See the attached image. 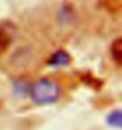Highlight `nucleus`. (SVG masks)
Segmentation results:
<instances>
[{
	"instance_id": "obj_2",
	"label": "nucleus",
	"mask_w": 122,
	"mask_h": 130,
	"mask_svg": "<svg viewBox=\"0 0 122 130\" xmlns=\"http://www.w3.org/2000/svg\"><path fill=\"white\" fill-rule=\"evenodd\" d=\"M70 62V56L66 51L59 50L55 54H53L49 59V64L50 66H65Z\"/></svg>"
},
{
	"instance_id": "obj_5",
	"label": "nucleus",
	"mask_w": 122,
	"mask_h": 130,
	"mask_svg": "<svg viewBox=\"0 0 122 130\" xmlns=\"http://www.w3.org/2000/svg\"><path fill=\"white\" fill-rule=\"evenodd\" d=\"M10 43H11V37L7 32L1 31L0 30V54L4 53L8 47H10Z\"/></svg>"
},
{
	"instance_id": "obj_3",
	"label": "nucleus",
	"mask_w": 122,
	"mask_h": 130,
	"mask_svg": "<svg viewBox=\"0 0 122 130\" xmlns=\"http://www.w3.org/2000/svg\"><path fill=\"white\" fill-rule=\"evenodd\" d=\"M110 53H111V57L117 64L122 63V40L121 38H116L113 42L110 48Z\"/></svg>"
},
{
	"instance_id": "obj_1",
	"label": "nucleus",
	"mask_w": 122,
	"mask_h": 130,
	"mask_svg": "<svg viewBox=\"0 0 122 130\" xmlns=\"http://www.w3.org/2000/svg\"><path fill=\"white\" fill-rule=\"evenodd\" d=\"M30 97L38 105H48L58 102L61 95V87L55 80L42 78L32 84L30 88Z\"/></svg>"
},
{
	"instance_id": "obj_4",
	"label": "nucleus",
	"mask_w": 122,
	"mask_h": 130,
	"mask_svg": "<svg viewBox=\"0 0 122 130\" xmlns=\"http://www.w3.org/2000/svg\"><path fill=\"white\" fill-rule=\"evenodd\" d=\"M106 122L110 126H115V128H120L122 123V112L121 110H114L113 112L108 115Z\"/></svg>"
}]
</instances>
